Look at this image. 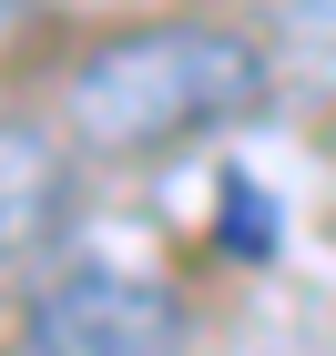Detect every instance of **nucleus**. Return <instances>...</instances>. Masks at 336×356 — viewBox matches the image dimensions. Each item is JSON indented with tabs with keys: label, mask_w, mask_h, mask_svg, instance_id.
Here are the masks:
<instances>
[{
	"label": "nucleus",
	"mask_w": 336,
	"mask_h": 356,
	"mask_svg": "<svg viewBox=\"0 0 336 356\" xmlns=\"http://www.w3.org/2000/svg\"><path fill=\"white\" fill-rule=\"evenodd\" d=\"M10 21H21V0H0V41H10Z\"/></svg>",
	"instance_id": "5"
},
{
	"label": "nucleus",
	"mask_w": 336,
	"mask_h": 356,
	"mask_svg": "<svg viewBox=\"0 0 336 356\" xmlns=\"http://www.w3.org/2000/svg\"><path fill=\"white\" fill-rule=\"evenodd\" d=\"M265 102V51L245 31H214V21H153V31H122L72 72L61 112L92 153H173L194 133H224Z\"/></svg>",
	"instance_id": "1"
},
{
	"label": "nucleus",
	"mask_w": 336,
	"mask_h": 356,
	"mask_svg": "<svg viewBox=\"0 0 336 356\" xmlns=\"http://www.w3.org/2000/svg\"><path fill=\"white\" fill-rule=\"evenodd\" d=\"M296 10V31H316V41H336V0H285Z\"/></svg>",
	"instance_id": "4"
},
{
	"label": "nucleus",
	"mask_w": 336,
	"mask_h": 356,
	"mask_svg": "<svg viewBox=\"0 0 336 356\" xmlns=\"http://www.w3.org/2000/svg\"><path fill=\"white\" fill-rule=\"evenodd\" d=\"M31 356H184L194 346V316L173 285L133 265H72L61 285L31 296V326H21Z\"/></svg>",
	"instance_id": "2"
},
{
	"label": "nucleus",
	"mask_w": 336,
	"mask_h": 356,
	"mask_svg": "<svg viewBox=\"0 0 336 356\" xmlns=\"http://www.w3.org/2000/svg\"><path fill=\"white\" fill-rule=\"evenodd\" d=\"M61 204H72L61 153L41 133H21V122H0V265H21V254L61 224Z\"/></svg>",
	"instance_id": "3"
}]
</instances>
